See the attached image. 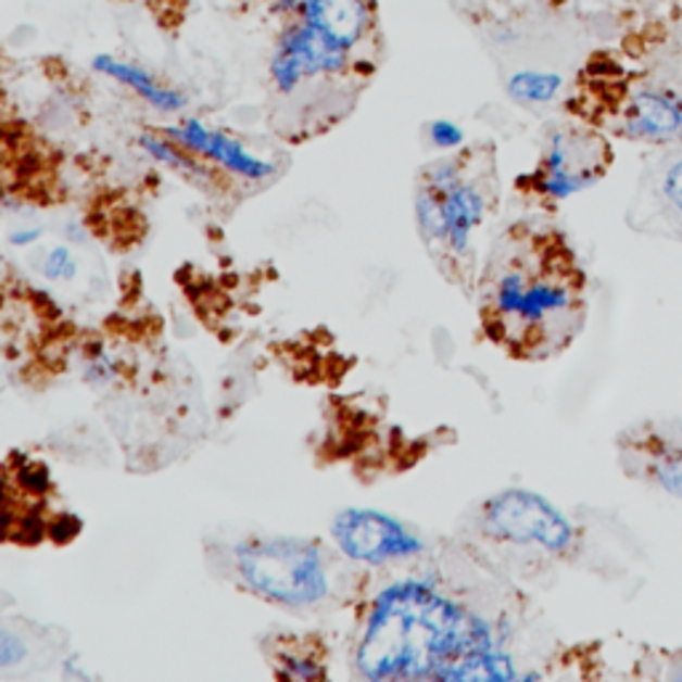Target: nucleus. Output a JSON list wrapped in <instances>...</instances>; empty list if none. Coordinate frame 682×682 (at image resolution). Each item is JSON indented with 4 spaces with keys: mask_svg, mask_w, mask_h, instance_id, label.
<instances>
[{
    "mask_svg": "<svg viewBox=\"0 0 682 682\" xmlns=\"http://www.w3.org/2000/svg\"><path fill=\"white\" fill-rule=\"evenodd\" d=\"M491 627L480 616L419 579L379 592L357 645V669L374 682L445 680L472 651L493 648Z\"/></svg>",
    "mask_w": 682,
    "mask_h": 682,
    "instance_id": "nucleus-1",
    "label": "nucleus"
},
{
    "mask_svg": "<svg viewBox=\"0 0 682 682\" xmlns=\"http://www.w3.org/2000/svg\"><path fill=\"white\" fill-rule=\"evenodd\" d=\"M584 269L557 232L531 243L493 283V323L502 339L528 352H555L584 326Z\"/></svg>",
    "mask_w": 682,
    "mask_h": 682,
    "instance_id": "nucleus-2",
    "label": "nucleus"
},
{
    "mask_svg": "<svg viewBox=\"0 0 682 682\" xmlns=\"http://www.w3.org/2000/svg\"><path fill=\"white\" fill-rule=\"evenodd\" d=\"M238 573L258 597L286 608H310L328 595L320 550L307 539L269 536L238 546Z\"/></svg>",
    "mask_w": 682,
    "mask_h": 682,
    "instance_id": "nucleus-3",
    "label": "nucleus"
},
{
    "mask_svg": "<svg viewBox=\"0 0 682 682\" xmlns=\"http://www.w3.org/2000/svg\"><path fill=\"white\" fill-rule=\"evenodd\" d=\"M488 198L458 176L456 161L438 163L416 195V222L429 243H443L454 256L469 251L475 227L483 222Z\"/></svg>",
    "mask_w": 682,
    "mask_h": 682,
    "instance_id": "nucleus-4",
    "label": "nucleus"
},
{
    "mask_svg": "<svg viewBox=\"0 0 682 682\" xmlns=\"http://www.w3.org/2000/svg\"><path fill=\"white\" fill-rule=\"evenodd\" d=\"M483 512L493 536L512 544L541 546L552 555H566L576 544L573 522L536 491L507 488L488 498Z\"/></svg>",
    "mask_w": 682,
    "mask_h": 682,
    "instance_id": "nucleus-5",
    "label": "nucleus"
},
{
    "mask_svg": "<svg viewBox=\"0 0 682 682\" xmlns=\"http://www.w3.org/2000/svg\"><path fill=\"white\" fill-rule=\"evenodd\" d=\"M614 152L610 144L595 131H557L546 144L533 190L544 200H566L586 187L597 185L608 174Z\"/></svg>",
    "mask_w": 682,
    "mask_h": 682,
    "instance_id": "nucleus-6",
    "label": "nucleus"
},
{
    "mask_svg": "<svg viewBox=\"0 0 682 682\" xmlns=\"http://www.w3.org/2000/svg\"><path fill=\"white\" fill-rule=\"evenodd\" d=\"M331 533L350 560L366 563V566L405 560L425 550V541L405 522L379 509H341L333 517Z\"/></svg>",
    "mask_w": 682,
    "mask_h": 682,
    "instance_id": "nucleus-7",
    "label": "nucleus"
},
{
    "mask_svg": "<svg viewBox=\"0 0 682 682\" xmlns=\"http://www.w3.org/2000/svg\"><path fill=\"white\" fill-rule=\"evenodd\" d=\"M350 51L352 49L323 33L320 27L299 20L280 33L273 62H269V75L280 91L291 93L293 88L317 75L341 73L350 62Z\"/></svg>",
    "mask_w": 682,
    "mask_h": 682,
    "instance_id": "nucleus-8",
    "label": "nucleus"
},
{
    "mask_svg": "<svg viewBox=\"0 0 682 682\" xmlns=\"http://www.w3.org/2000/svg\"><path fill=\"white\" fill-rule=\"evenodd\" d=\"M627 475L682 502V443L656 425H637L619 438Z\"/></svg>",
    "mask_w": 682,
    "mask_h": 682,
    "instance_id": "nucleus-9",
    "label": "nucleus"
},
{
    "mask_svg": "<svg viewBox=\"0 0 682 682\" xmlns=\"http://www.w3.org/2000/svg\"><path fill=\"white\" fill-rule=\"evenodd\" d=\"M614 131L634 142H674L682 137V99L664 88H632L614 110Z\"/></svg>",
    "mask_w": 682,
    "mask_h": 682,
    "instance_id": "nucleus-10",
    "label": "nucleus"
},
{
    "mask_svg": "<svg viewBox=\"0 0 682 682\" xmlns=\"http://www.w3.org/2000/svg\"><path fill=\"white\" fill-rule=\"evenodd\" d=\"M166 137L174 139L179 147H185V150L195 152V155H203L209 157V161L219 163L222 168L229 171V174L243 176V179L258 181L275 174L273 163L262 161V157L254 155L249 147L240 144L238 139L227 137V134L216 131V128H209L205 123H200L198 117H190V121H185L181 126H168Z\"/></svg>",
    "mask_w": 682,
    "mask_h": 682,
    "instance_id": "nucleus-11",
    "label": "nucleus"
},
{
    "mask_svg": "<svg viewBox=\"0 0 682 682\" xmlns=\"http://www.w3.org/2000/svg\"><path fill=\"white\" fill-rule=\"evenodd\" d=\"M275 11L296 14L299 20L337 38L346 49L361 43L370 22L366 0H278Z\"/></svg>",
    "mask_w": 682,
    "mask_h": 682,
    "instance_id": "nucleus-12",
    "label": "nucleus"
},
{
    "mask_svg": "<svg viewBox=\"0 0 682 682\" xmlns=\"http://www.w3.org/2000/svg\"><path fill=\"white\" fill-rule=\"evenodd\" d=\"M93 70L117 80V84L128 86L131 91H137L147 104H152V108L161 110V113H179L187 104L185 93L176 91V88L163 86L155 75L147 73V70H142L134 62H123V59H115L110 54H97L93 56Z\"/></svg>",
    "mask_w": 682,
    "mask_h": 682,
    "instance_id": "nucleus-13",
    "label": "nucleus"
},
{
    "mask_svg": "<svg viewBox=\"0 0 682 682\" xmlns=\"http://www.w3.org/2000/svg\"><path fill=\"white\" fill-rule=\"evenodd\" d=\"M445 680H522V674L515 669L512 656L504 654L498 645H493V648L472 651L462 661H456L445 674Z\"/></svg>",
    "mask_w": 682,
    "mask_h": 682,
    "instance_id": "nucleus-14",
    "label": "nucleus"
},
{
    "mask_svg": "<svg viewBox=\"0 0 682 682\" xmlns=\"http://www.w3.org/2000/svg\"><path fill=\"white\" fill-rule=\"evenodd\" d=\"M563 78L557 73H539V70H520L509 78L507 91L520 104H550L560 93Z\"/></svg>",
    "mask_w": 682,
    "mask_h": 682,
    "instance_id": "nucleus-15",
    "label": "nucleus"
},
{
    "mask_svg": "<svg viewBox=\"0 0 682 682\" xmlns=\"http://www.w3.org/2000/svg\"><path fill=\"white\" fill-rule=\"evenodd\" d=\"M139 144H142V150L147 152V155L166 163V166L171 168L185 171V174L205 176V168L198 166V163L192 161V155H185V152L176 147L174 139H161V137H155V134H142V137H139Z\"/></svg>",
    "mask_w": 682,
    "mask_h": 682,
    "instance_id": "nucleus-16",
    "label": "nucleus"
},
{
    "mask_svg": "<svg viewBox=\"0 0 682 682\" xmlns=\"http://www.w3.org/2000/svg\"><path fill=\"white\" fill-rule=\"evenodd\" d=\"M40 269H43V275L49 280H73L75 275H78V262L70 254V249L56 245V249H51L49 256L43 258Z\"/></svg>",
    "mask_w": 682,
    "mask_h": 682,
    "instance_id": "nucleus-17",
    "label": "nucleus"
},
{
    "mask_svg": "<svg viewBox=\"0 0 682 682\" xmlns=\"http://www.w3.org/2000/svg\"><path fill=\"white\" fill-rule=\"evenodd\" d=\"M429 139H432V144L440 147V150H456V147L464 144V131L454 121L440 117V121L429 123Z\"/></svg>",
    "mask_w": 682,
    "mask_h": 682,
    "instance_id": "nucleus-18",
    "label": "nucleus"
},
{
    "mask_svg": "<svg viewBox=\"0 0 682 682\" xmlns=\"http://www.w3.org/2000/svg\"><path fill=\"white\" fill-rule=\"evenodd\" d=\"M20 485L29 493H46L51 488V475L46 464H25L20 467Z\"/></svg>",
    "mask_w": 682,
    "mask_h": 682,
    "instance_id": "nucleus-19",
    "label": "nucleus"
},
{
    "mask_svg": "<svg viewBox=\"0 0 682 682\" xmlns=\"http://www.w3.org/2000/svg\"><path fill=\"white\" fill-rule=\"evenodd\" d=\"M661 192L664 198H667V203L672 205L678 214H682V161L674 163V166L664 174Z\"/></svg>",
    "mask_w": 682,
    "mask_h": 682,
    "instance_id": "nucleus-20",
    "label": "nucleus"
},
{
    "mask_svg": "<svg viewBox=\"0 0 682 682\" xmlns=\"http://www.w3.org/2000/svg\"><path fill=\"white\" fill-rule=\"evenodd\" d=\"M80 528H84V522H80L78 517H75V515H62L56 522H51V526H49V536L62 544V541H70V539L78 536Z\"/></svg>",
    "mask_w": 682,
    "mask_h": 682,
    "instance_id": "nucleus-21",
    "label": "nucleus"
},
{
    "mask_svg": "<svg viewBox=\"0 0 682 682\" xmlns=\"http://www.w3.org/2000/svg\"><path fill=\"white\" fill-rule=\"evenodd\" d=\"M86 376L91 381H110V379H115V363L110 361L108 355L91 357V361H88Z\"/></svg>",
    "mask_w": 682,
    "mask_h": 682,
    "instance_id": "nucleus-22",
    "label": "nucleus"
},
{
    "mask_svg": "<svg viewBox=\"0 0 682 682\" xmlns=\"http://www.w3.org/2000/svg\"><path fill=\"white\" fill-rule=\"evenodd\" d=\"M22 656H25V648L16 645V637H11V632L0 634V664L11 667V664L22 661Z\"/></svg>",
    "mask_w": 682,
    "mask_h": 682,
    "instance_id": "nucleus-23",
    "label": "nucleus"
},
{
    "mask_svg": "<svg viewBox=\"0 0 682 682\" xmlns=\"http://www.w3.org/2000/svg\"><path fill=\"white\" fill-rule=\"evenodd\" d=\"M40 229H20V232L11 235V243L14 245H29V243H38L40 240Z\"/></svg>",
    "mask_w": 682,
    "mask_h": 682,
    "instance_id": "nucleus-24",
    "label": "nucleus"
}]
</instances>
